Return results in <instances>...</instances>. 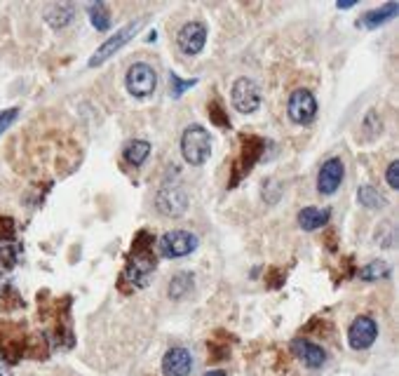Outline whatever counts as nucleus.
I'll list each match as a JSON object with an SVG mask.
<instances>
[{
  "label": "nucleus",
  "instance_id": "nucleus-4",
  "mask_svg": "<svg viewBox=\"0 0 399 376\" xmlns=\"http://www.w3.org/2000/svg\"><path fill=\"white\" fill-rule=\"evenodd\" d=\"M230 99H232L235 111L249 115V113H254V111H259V106H261V90L251 78H237L235 83H232Z\"/></svg>",
  "mask_w": 399,
  "mask_h": 376
},
{
  "label": "nucleus",
  "instance_id": "nucleus-16",
  "mask_svg": "<svg viewBox=\"0 0 399 376\" xmlns=\"http://www.w3.org/2000/svg\"><path fill=\"white\" fill-rule=\"evenodd\" d=\"M73 17H76V10H73V5H69V3H54L45 10L47 24H50L52 28H57V31L69 26V24L73 22Z\"/></svg>",
  "mask_w": 399,
  "mask_h": 376
},
{
  "label": "nucleus",
  "instance_id": "nucleus-17",
  "mask_svg": "<svg viewBox=\"0 0 399 376\" xmlns=\"http://www.w3.org/2000/svg\"><path fill=\"white\" fill-rule=\"evenodd\" d=\"M397 10H399V5L395 3H388L385 8H380V10H373V12H366L364 17L357 22V26H364V28H376V26H383L385 22H390L392 17L397 15Z\"/></svg>",
  "mask_w": 399,
  "mask_h": 376
},
{
  "label": "nucleus",
  "instance_id": "nucleus-20",
  "mask_svg": "<svg viewBox=\"0 0 399 376\" xmlns=\"http://www.w3.org/2000/svg\"><path fill=\"white\" fill-rule=\"evenodd\" d=\"M19 256V247H17L15 238H0V266L12 268Z\"/></svg>",
  "mask_w": 399,
  "mask_h": 376
},
{
  "label": "nucleus",
  "instance_id": "nucleus-28",
  "mask_svg": "<svg viewBox=\"0 0 399 376\" xmlns=\"http://www.w3.org/2000/svg\"><path fill=\"white\" fill-rule=\"evenodd\" d=\"M388 183H390V188H397L399 186V163L395 160V163H390V167H388Z\"/></svg>",
  "mask_w": 399,
  "mask_h": 376
},
{
  "label": "nucleus",
  "instance_id": "nucleus-8",
  "mask_svg": "<svg viewBox=\"0 0 399 376\" xmlns=\"http://www.w3.org/2000/svg\"><path fill=\"white\" fill-rule=\"evenodd\" d=\"M378 336V325L376 320L369 318V316H359L353 320L348 329V341H350V348L355 350H366L373 346Z\"/></svg>",
  "mask_w": 399,
  "mask_h": 376
},
{
  "label": "nucleus",
  "instance_id": "nucleus-2",
  "mask_svg": "<svg viewBox=\"0 0 399 376\" xmlns=\"http://www.w3.org/2000/svg\"><path fill=\"white\" fill-rule=\"evenodd\" d=\"M181 153L190 167H202L212 156V139L202 125H188L181 137Z\"/></svg>",
  "mask_w": 399,
  "mask_h": 376
},
{
  "label": "nucleus",
  "instance_id": "nucleus-14",
  "mask_svg": "<svg viewBox=\"0 0 399 376\" xmlns=\"http://www.w3.org/2000/svg\"><path fill=\"white\" fill-rule=\"evenodd\" d=\"M244 146H242V158H239V174H249L251 167L256 165V160L261 158L263 153V141L256 139V137H242ZM237 174V179H239Z\"/></svg>",
  "mask_w": 399,
  "mask_h": 376
},
{
  "label": "nucleus",
  "instance_id": "nucleus-27",
  "mask_svg": "<svg viewBox=\"0 0 399 376\" xmlns=\"http://www.w3.org/2000/svg\"><path fill=\"white\" fill-rule=\"evenodd\" d=\"M0 238H15V221L0 217Z\"/></svg>",
  "mask_w": 399,
  "mask_h": 376
},
{
  "label": "nucleus",
  "instance_id": "nucleus-5",
  "mask_svg": "<svg viewBox=\"0 0 399 376\" xmlns=\"http://www.w3.org/2000/svg\"><path fill=\"white\" fill-rule=\"evenodd\" d=\"M158 247L164 259H181L198 250V238L188 231H169L160 238Z\"/></svg>",
  "mask_w": 399,
  "mask_h": 376
},
{
  "label": "nucleus",
  "instance_id": "nucleus-12",
  "mask_svg": "<svg viewBox=\"0 0 399 376\" xmlns=\"http://www.w3.org/2000/svg\"><path fill=\"white\" fill-rule=\"evenodd\" d=\"M190 369H193V355H190V350L174 346L164 353V357H162L164 376H188Z\"/></svg>",
  "mask_w": 399,
  "mask_h": 376
},
{
  "label": "nucleus",
  "instance_id": "nucleus-1",
  "mask_svg": "<svg viewBox=\"0 0 399 376\" xmlns=\"http://www.w3.org/2000/svg\"><path fill=\"white\" fill-rule=\"evenodd\" d=\"M144 240H146V231H141L137 236V243H134V254L130 256L127 270L125 275H122V280H130L134 289L148 285V277L153 275V270L158 268V259L153 254V238L148 243H144Z\"/></svg>",
  "mask_w": 399,
  "mask_h": 376
},
{
  "label": "nucleus",
  "instance_id": "nucleus-15",
  "mask_svg": "<svg viewBox=\"0 0 399 376\" xmlns=\"http://www.w3.org/2000/svg\"><path fill=\"white\" fill-rule=\"evenodd\" d=\"M331 214L329 209H319V207H303L298 212V226L303 231H319L329 224Z\"/></svg>",
  "mask_w": 399,
  "mask_h": 376
},
{
  "label": "nucleus",
  "instance_id": "nucleus-21",
  "mask_svg": "<svg viewBox=\"0 0 399 376\" xmlns=\"http://www.w3.org/2000/svg\"><path fill=\"white\" fill-rule=\"evenodd\" d=\"M87 10H90L92 26H94L96 31H108L110 28V15H108L106 3H92Z\"/></svg>",
  "mask_w": 399,
  "mask_h": 376
},
{
  "label": "nucleus",
  "instance_id": "nucleus-13",
  "mask_svg": "<svg viewBox=\"0 0 399 376\" xmlns=\"http://www.w3.org/2000/svg\"><path fill=\"white\" fill-rule=\"evenodd\" d=\"M291 350H294V355H296L298 360L310 369H319V367H324V362H327V353H324V348L308 341V338H296V341L291 343Z\"/></svg>",
  "mask_w": 399,
  "mask_h": 376
},
{
  "label": "nucleus",
  "instance_id": "nucleus-11",
  "mask_svg": "<svg viewBox=\"0 0 399 376\" xmlns=\"http://www.w3.org/2000/svg\"><path fill=\"white\" fill-rule=\"evenodd\" d=\"M141 24H144V22L127 24V26H125V28H120L118 33L113 35V38H108V40L99 47V50H96L94 57L90 59V66H99V64H103V61H106V59L110 57V54H115L122 45H125V42H130V40L134 38V35L139 33Z\"/></svg>",
  "mask_w": 399,
  "mask_h": 376
},
{
  "label": "nucleus",
  "instance_id": "nucleus-29",
  "mask_svg": "<svg viewBox=\"0 0 399 376\" xmlns=\"http://www.w3.org/2000/svg\"><path fill=\"white\" fill-rule=\"evenodd\" d=\"M336 8H339V10H350V8H355V3H339Z\"/></svg>",
  "mask_w": 399,
  "mask_h": 376
},
{
  "label": "nucleus",
  "instance_id": "nucleus-23",
  "mask_svg": "<svg viewBox=\"0 0 399 376\" xmlns=\"http://www.w3.org/2000/svg\"><path fill=\"white\" fill-rule=\"evenodd\" d=\"M193 289V275L190 273H179L174 280L169 282V297L171 299H183Z\"/></svg>",
  "mask_w": 399,
  "mask_h": 376
},
{
  "label": "nucleus",
  "instance_id": "nucleus-19",
  "mask_svg": "<svg viewBox=\"0 0 399 376\" xmlns=\"http://www.w3.org/2000/svg\"><path fill=\"white\" fill-rule=\"evenodd\" d=\"M357 200H359V205H364V207H369V209H380V207H385V195L380 193L378 188H373V186H359L357 190Z\"/></svg>",
  "mask_w": 399,
  "mask_h": 376
},
{
  "label": "nucleus",
  "instance_id": "nucleus-10",
  "mask_svg": "<svg viewBox=\"0 0 399 376\" xmlns=\"http://www.w3.org/2000/svg\"><path fill=\"white\" fill-rule=\"evenodd\" d=\"M346 177V165L341 158H329L317 172V190L322 195H334Z\"/></svg>",
  "mask_w": 399,
  "mask_h": 376
},
{
  "label": "nucleus",
  "instance_id": "nucleus-6",
  "mask_svg": "<svg viewBox=\"0 0 399 376\" xmlns=\"http://www.w3.org/2000/svg\"><path fill=\"white\" fill-rule=\"evenodd\" d=\"M155 207L164 217H181L188 209V193L181 186H162L155 195Z\"/></svg>",
  "mask_w": 399,
  "mask_h": 376
},
{
  "label": "nucleus",
  "instance_id": "nucleus-25",
  "mask_svg": "<svg viewBox=\"0 0 399 376\" xmlns=\"http://www.w3.org/2000/svg\"><path fill=\"white\" fill-rule=\"evenodd\" d=\"M19 118V108H8V111H0V134L5 129H10V125Z\"/></svg>",
  "mask_w": 399,
  "mask_h": 376
},
{
  "label": "nucleus",
  "instance_id": "nucleus-7",
  "mask_svg": "<svg viewBox=\"0 0 399 376\" xmlns=\"http://www.w3.org/2000/svg\"><path fill=\"white\" fill-rule=\"evenodd\" d=\"M287 113H289L291 122L296 125H308L317 115V101L310 90H296L291 92L289 104H287Z\"/></svg>",
  "mask_w": 399,
  "mask_h": 376
},
{
  "label": "nucleus",
  "instance_id": "nucleus-31",
  "mask_svg": "<svg viewBox=\"0 0 399 376\" xmlns=\"http://www.w3.org/2000/svg\"><path fill=\"white\" fill-rule=\"evenodd\" d=\"M0 376H3V374H0Z\"/></svg>",
  "mask_w": 399,
  "mask_h": 376
},
{
  "label": "nucleus",
  "instance_id": "nucleus-22",
  "mask_svg": "<svg viewBox=\"0 0 399 376\" xmlns=\"http://www.w3.org/2000/svg\"><path fill=\"white\" fill-rule=\"evenodd\" d=\"M388 275H390V266L385 261H371V263H366L364 268H359V277L366 282L385 280Z\"/></svg>",
  "mask_w": 399,
  "mask_h": 376
},
{
  "label": "nucleus",
  "instance_id": "nucleus-18",
  "mask_svg": "<svg viewBox=\"0 0 399 376\" xmlns=\"http://www.w3.org/2000/svg\"><path fill=\"white\" fill-rule=\"evenodd\" d=\"M148 156H151V144H148V141H144V139L127 141V146H125V160L132 165V167H139V165H144Z\"/></svg>",
  "mask_w": 399,
  "mask_h": 376
},
{
  "label": "nucleus",
  "instance_id": "nucleus-30",
  "mask_svg": "<svg viewBox=\"0 0 399 376\" xmlns=\"http://www.w3.org/2000/svg\"><path fill=\"white\" fill-rule=\"evenodd\" d=\"M205 376H226V372H221V369H217V372H207Z\"/></svg>",
  "mask_w": 399,
  "mask_h": 376
},
{
  "label": "nucleus",
  "instance_id": "nucleus-24",
  "mask_svg": "<svg viewBox=\"0 0 399 376\" xmlns=\"http://www.w3.org/2000/svg\"><path fill=\"white\" fill-rule=\"evenodd\" d=\"M169 83H171V95L181 97L188 88H193L195 80H181L179 76H176V73H169Z\"/></svg>",
  "mask_w": 399,
  "mask_h": 376
},
{
  "label": "nucleus",
  "instance_id": "nucleus-26",
  "mask_svg": "<svg viewBox=\"0 0 399 376\" xmlns=\"http://www.w3.org/2000/svg\"><path fill=\"white\" fill-rule=\"evenodd\" d=\"M210 115H212V120L217 122V125H221V127H228L230 125L228 115H223V108H221L217 101L210 104Z\"/></svg>",
  "mask_w": 399,
  "mask_h": 376
},
{
  "label": "nucleus",
  "instance_id": "nucleus-9",
  "mask_svg": "<svg viewBox=\"0 0 399 376\" xmlns=\"http://www.w3.org/2000/svg\"><path fill=\"white\" fill-rule=\"evenodd\" d=\"M205 42H207V26L202 22H188L179 31V35H176V45L188 57H195V54L205 50Z\"/></svg>",
  "mask_w": 399,
  "mask_h": 376
},
{
  "label": "nucleus",
  "instance_id": "nucleus-3",
  "mask_svg": "<svg viewBox=\"0 0 399 376\" xmlns=\"http://www.w3.org/2000/svg\"><path fill=\"white\" fill-rule=\"evenodd\" d=\"M125 85H127V92H130L132 97L144 99V97H148L155 92L158 73L151 64H146V61H137V64H132L130 71H127Z\"/></svg>",
  "mask_w": 399,
  "mask_h": 376
}]
</instances>
